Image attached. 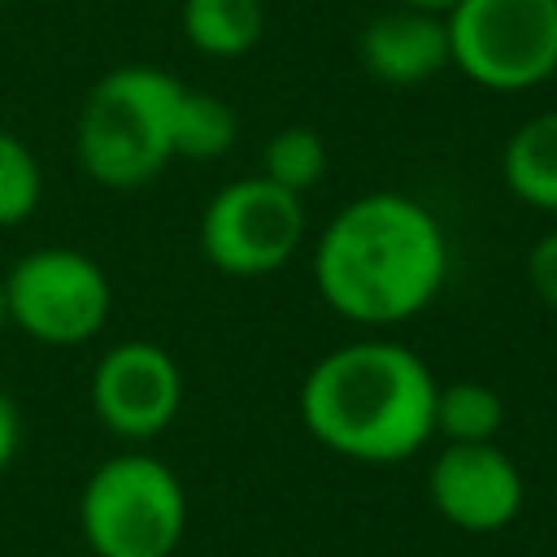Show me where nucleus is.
Segmentation results:
<instances>
[{"label":"nucleus","mask_w":557,"mask_h":557,"mask_svg":"<svg viewBox=\"0 0 557 557\" xmlns=\"http://www.w3.org/2000/svg\"><path fill=\"white\" fill-rule=\"evenodd\" d=\"M448 274L435 213L405 191H366L335 209L313 244V287L331 313L357 326L418 318Z\"/></svg>","instance_id":"nucleus-1"},{"label":"nucleus","mask_w":557,"mask_h":557,"mask_svg":"<svg viewBox=\"0 0 557 557\" xmlns=\"http://www.w3.org/2000/svg\"><path fill=\"white\" fill-rule=\"evenodd\" d=\"M435 374L396 339H352L318 357L300 383V422L335 457L392 466L435 435Z\"/></svg>","instance_id":"nucleus-2"},{"label":"nucleus","mask_w":557,"mask_h":557,"mask_svg":"<svg viewBox=\"0 0 557 557\" xmlns=\"http://www.w3.org/2000/svg\"><path fill=\"white\" fill-rule=\"evenodd\" d=\"M187 83L157 65H117L91 83L74 126L83 174L109 191H135L161 178L174 157V126Z\"/></svg>","instance_id":"nucleus-3"},{"label":"nucleus","mask_w":557,"mask_h":557,"mask_svg":"<svg viewBox=\"0 0 557 557\" xmlns=\"http://www.w3.org/2000/svg\"><path fill=\"white\" fill-rule=\"evenodd\" d=\"M78 527L96 557H170L187 531V492L161 457L117 453L87 474Z\"/></svg>","instance_id":"nucleus-4"},{"label":"nucleus","mask_w":557,"mask_h":557,"mask_svg":"<svg viewBox=\"0 0 557 557\" xmlns=\"http://www.w3.org/2000/svg\"><path fill=\"white\" fill-rule=\"evenodd\" d=\"M448 22L453 70L483 91H531L557 65V0H457Z\"/></svg>","instance_id":"nucleus-5"},{"label":"nucleus","mask_w":557,"mask_h":557,"mask_svg":"<svg viewBox=\"0 0 557 557\" xmlns=\"http://www.w3.org/2000/svg\"><path fill=\"white\" fill-rule=\"evenodd\" d=\"M0 287L9 322L48 348L96 339L113 309V283L104 265L78 248H35L4 270Z\"/></svg>","instance_id":"nucleus-6"},{"label":"nucleus","mask_w":557,"mask_h":557,"mask_svg":"<svg viewBox=\"0 0 557 557\" xmlns=\"http://www.w3.org/2000/svg\"><path fill=\"white\" fill-rule=\"evenodd\" d=\"M305 244V205L265 174L218 187L200 213V252L218 274L261 278L283 270Z\"/></svg>","instance_id":"nucleus-7"},{"label":"nucleus","mask_w":557,"mask_h":557,"mask_svg":"<svg viewBox=\"0 0 557 557\" xmlns=\"http://www.w3.org/2000/svg\"><path fill=\"white\" fill-rule=\"evenodd\" d=\"M91 409L126 444L157 440L183 409V370L161 344L122 339L91 370Z\"/></svg>","instance_id":"nucleus-8"},{"label":"nucleus","mask_w":557,"mask_h":557,"mask_svg":"<svg viewBox=\"0 0 557 557\" xmlns=\"http://www.w3.org/2000/svg\"><path fill=\"white\" fill-rule=\"evenodd\" d=\"M426 496L435 513L470 535L509 527L522 513L527 483L518 461L492 444H444L426 470Z\"/></svg>","instance_id":"nucleus-9"},{"label":"nucleus","mask_w":557,"mask_h":557,"mask_svg":"<svg viewBox=\"0 0 557 557\" xmlns=\"http://www.w3.org/2000/svg\"><path fill=\"white\" fill-rule=\"evenodd\" d=\"M357 57L370 78L387 87H418L453 65L448 52V22L440 13H422L409 4H396L387 13H374L357 35Z\"/></svg>","instance_id":"nucleus-10"},{"label":"nucleus","mask_w":557,"mask_h":557,"mask_svg":"<svg viewBox=\"0 0 557 557\" xmlns=\"http://www.w3.org/2000/svg\"><path fill=\"white\" fill-rule=\"evenodd\" d=\"M500 178L513 191V200L540 213H557V109L527 117L505 139Z\"/></svg>","instance_id":"nucleus-11"},{"label":"nucleus","mask_w":557,"mask_h":557,"mask_svg":"<svg viewBox=\"0 0 557 557\" xmlns=\"http://www.w3.org/2000/svg\"><path fill=\"white\" fill-rule=\"evenodd\" d=\"M178 26L200 57L235 61L261 44L265 4L261 0H183Z\"/></svg>","instance_id":"nucleus-12"},{"label":"nucleus","mask_w":557,"mask_h":557,"mask_svg":"<svg viewBox=\"0 0 557 557\" xmlns=\"http://www.w3.org/2000/svg\"><path fill=\"white\" fill-rule=\"evenodd\" d=\"M505 426V400L492 383L453 379L435 387V435L444 444H492Z\"/></svg>","instance_id":"nucleus-13"},{"label":"nucleus","mask_w":557,"mask_h":557,"mask_svg":"<svg viewBox=\"0 0 557 557\" xmlns=\"http://www.w3.org/2000/svg\"><path fill=\"white\" fill-rule=\"evenodd\" d=\"M235 131H239V122H235V113H231V104L222 96L187 87L183 104H178V126H174V157L213 161V157L231 152Z\"/></svg>","instance_id":"nucleus-14"},{"label":"nucleus","mask_w":557,"mask_h":557,"mask_svg":"<svg viewBox=\"0 0 557 557\" xmlns=\"http://www.w3.org/2000/svg\"><path fill=\"white\" fill-rule=\"evenodd\" d=\"M326 161H331L326 139L313 126H283L261 148V174L270 183H278V187L296 191V196H305L309 187L322 183Z\"/></svg>","instance_id":"nucleus-15"},{"label":"nucleus","mask_w":557,"mask_h":557,"mask_svg":"<svg viewBox=\"0 0 557 557\" xmlns=\"http://www.w3.org/2000/svg\"><path fill=\"white\" fill-rule=\"evenodd\" d=\"M44 200V170L26 139H17L9 126H0V231L22 226Z\"/></svg>","instance_id":"nucleus-16"},{"label":"nucleus","mask_w":557,"mask_h":557,"mask_svg":"<svg viewBox=\"0 0 557 557\" xmlns=\"http://www.w3.org/2000/svg\"><path fill=\"white\" fill-rule=\"evenodd\" d=\"M527 283L540 296V305H548L557 313V231L540 235L527 252Z\"/></svg>","instance_id":"nucleus-17"},{"label":"nucleus","mask_w":557,"mask_h":557,"mask_svg":"<svg viewBox=\"0 0 557 557\" xmlns=\"http://www.w3.org/2000/svg\"><path fill=\"white\" fill-rule=\"evenodd\" d=\"M17 444H22V413H17V400L0 387V474L17 457Z\"/></svg>","instance_id":"nucleus-18"},{"label":"nucleus","mask_w":557,"mask_h":557,"mask_svg":"<svg viewBox=\"0 0 557 557\" xmlns=\"http://www.w3.org/2000/svg\"><path fill=\"white\" fill-rule=\"evenodd\" d=\"M396 4H409V9H422V13H440V17H448L457 9V0H396Z\"/></svg>","instance_id":"nucleus-19"},{"label":"nucleus","mask_w":557,"mask_h":557,"mask_svg":"<svg viewBox=\"0 0 557 557\" xmlns=\"http://www.w3.org/2000/svg\"><path fill=\"white\" fill-rule=\"evenodd\" d=\"M9 326V305H4V287H0V331Z\"/></svg>","instance_id":"nucleus-20"},{"label":"nucleus","mask_w":557,"mask_h":557,"mask_svg":"<svg viewBox=\"0 0 557 557\" xmlns=\"http://www.w3.org/2000/svg\"><path fill=\"white\" fill-rule=\"evenodd\" d=\"M548 83H553V87H557V65H553V78H548Z\"/></svg>","instance_id":"nucleus-21"},{"label":"nucleus","mask_w":557,"mask_h":557,"mask_svg":"<svg viewBox=\"0 0 557 557\" xmlns=\"http://www.w3.org/2000/svg\"><path fill=\"white\" fill-rule=\"evenodd\" d=\"M0 4H9V0H0Z\"/></svg>","instance_id":"nucleus-22"}]
</instances>
